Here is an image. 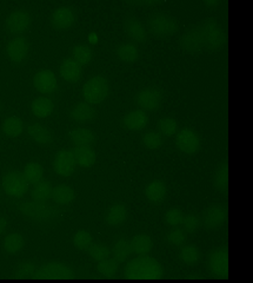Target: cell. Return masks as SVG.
Segmentation results:
<instances>
[{
	"instance_id": "obj_8",
	"label": "cell",
	"mask_w": 253,
	"mask_h": 283,
	"mask_svg": "<svg viewBox=\"0 0 253 283\" xmlns=\"http://www.w3.org/2000/svg\"><path fill=\"white\" fill-rule=\"evenodd\" d=\"M75 163H77V162H75L73 152H70V151H66V150H62L57 153V156L54 158L53 169L58 175L67 177L73 173Z\"/></svg>"
},
{
	"instance_id": "obj_37",
	"label": "cell",
	"mask_w": 253,
	"mask_h": 283,
	"mask_svg": "<svg viewBox=\"0 0 253 283\" xmlns=\"http://www.w3.org/2000/svg\"><path fill=\"white\" fill-rule=\"evenodd\" d=\"M98 271L105 277L115 276L118 271V261L113 259H105L103 261H99L98 264Z\"/></svg>"
},
{
	"instance_id": "obj_26",
	"label": "cell",
	"mask_w": 253,
	"mask_h": 283,
	"mask_svg": "<svg viewBox=\"0 0 253 283\" xmlns=\"http://www.w3.org/2000/svg\"><path fill=\"white\" fill-rule=\"evenodd\" d=\"M52 194H53V188H52L51 183L47 182V181H40V182H38L31 192L32 198H35V201L38 202L47 201Z\"/></svg>"
},
{
	"instance_id": "obj_3",
	"label": "cell",
	"mask_w": 253,
	"mask_h": 283,
	"mask_svg": "<svg viewBox=\"0 0 253 283\" xmlns=\"http://www.w3.org/2000/svg\"><path fill=\"white\" fill-rule=\"evenodd\" d=\"M2 186L4 191L12 197H21L29 189V181L25 173L20 171H11L3 177Z\"/></svg>"
},
{
	"instance_id": "obj_30",
	"label": "cell",
	"mask_w": 253,
	"mask_h": 283,
	"mask_svg": "<svg viewBox=\"0 0 253 283\" xmlns=\"http://www.w3.org/2000/svg\"><path fill=\"white\" fill-rule=\"evenodd\" d=\"M3 131L10 137H17L22 132V120L17 116L9 117L3 123Z\"/></svg>"
},
{
	"instance_id": "obj_2",
	"label": "cell",
	"mask_w": 253,
	"mask_h": 283,
	"mask_svg": "<svg viewBox=\"0 0 253 283\" xmlns=\"http://www.w3.org/2000/svg\"><path fill=\"white\" fill-rule=\"evenodd\" d=\"M149 28L154 37L166 39L176 33L178 25L175 19L163 12H156L149 17Z\"/></svg>"
},
{
	"instance_id": "obj_48",
	"label": "cell",
	"mask_w": 253,
	"mask_h": 283,
	"mask_svg": "<svg viewBox=\"0 0 253 283\" xmlns=\"http://www.w3.org/2000/svg\"><path fill=\"white\" fill-rule=\"evenodd\" d=\"M0 222H2V224H0V233H4L5 231V228H6V224H7V222H6V220L4 217H2L0 218Z\"/></svg>"
},
{
	"instance_id": "obj_10",
	"label": "cell",
	"mask_w": 253,
	"mask_h": 283,
	"mask_svg": "<svg viewBox=\"0 0 253 283\" xmlns=\"http://www.w3.org/2000/svg\"><path fill=\"white\" fill-rule=\"evenodd\" d=\"M181 47L187 52H198L205 45L204 40V33L202 28L192 29L181 37L180 40Z\"/></svg>"
},
{
	"instance_id": "obj_9",
	"label": "cell",
	"mask_w": 253,
	"mask_h": 283,
	"mask_svg": "<svg viewBox=\"0 0 253 283\" xmlns=\"http://www.w3.org/2000/svg\"><path fill=\"white\" fill-rule=\"evenodd\" d=\"M229 260H228V250L224 248L213 250L210 255L209 266L211 271L217 276L226 277L229 270Z\"/></svg>"
},
{
	"instance_id": "obj_31",
	"label": "cell",
	"mask_w": 253,
	"mask_h": 283,
	"mask_svg": "<svg viewBox=\"0 0 253 283\" xmlns=\"http://www.w3.org/2000/svg\"><path fill=\"white\" fill-rule=\"evenodd\" d=\"M214 188L221 192L228 191V163L224 162L219 165L214 173Z\"/></svg>"
},
{
	"instance_id": "obj_22",
	"label": "cell",
	"mask_w": 253,
	"mask_h": 283,
	"mask_svg": "<svg viewBox=\"0 0 253 283\" xmlns=\"http://www.w3.org/2000/svg\"><path fill=\"white\" fill-rule=\"evenodd\" d=\"M71 117L78 123H88L96 117V110L90 104L79 103L71 111Z\"/></svg>"
},
{
	"instance_id": "obj_29",
	"label": "cell",
	"mask_w": 253,
	"mask_h": 283,
	"mask_svg": "<svg viewBox=\"0 0 253 283\" xmlns=\"http://www.w3.org/2000/svg\"><path fill=\"white\" fill-rule=\"evenodd\" d=\"M70 138L77 145H91L94 142L93 132L89 129H75L70 132Z\"/></svg>"
},
{
	"instance_id": "obj_44",
	"label": "cell",
	"mask_w": 253,
	"mask_h": 283,
	"mask_svg": "<svg viewBox=\"0 0 253 283\" xmlns=\"http://www.w3.org/2000/svg\"><path fill=\"white\" fill-rule=\"evenodd\" d=\"M160 132H163L166 136H172L177 131V122L172 118H163L158 123Z\"/></svg>"
},
{
	"instance_id": "obj_28",
	"label": "cell",
	"mask_w": 253,
	"mask_h": 283,
	"mask_svg": "<svg viewBox=\"0 0 253 283\" xmlns=\"http://www.w3.org/2000/svg\"><path fill=\"white\" fill-rule=\"evenodd\" d=\"M52 198L58 204H67V203H70L74 198V191L69 186L60 184V186L53 189Z\"/></svg>"
},
{
	"instance_id": "obj_42",
	"label": "cell",
	"mask_w": 253,
	"mask_h": 283,
	"mask_svg": "<svg viewBox=\"0 0 253 283\" xmlns=\"http://www.w3.org/2000/svg\"><path fill=\"white\" fill-rule=\"evenodd\" d=\"M36 274V267L35 264L30 263V262H25L19 264L16 274H14V277L16 278H29V277H33V275Z\"/></svg>"
},
{
	"instance_id": "obj_45",
	"label": "cell",
	"mask_w": 253,
	"mask_h": 283,
	"mask_svg": "<svg viewBox=\"0 0 253 283\" xmlns=\"http://www.w3.org/2000/svg\"><path fill=\"white\" fill-rule=\"evenodd\" d=\"M183 221H184V215L178 208L168 210L167 214H166V222H167V224L170 225L172 226L179 225L180 223H183Z\"/></svg>"
},
{
	"instance_id": "obj_20",
	"label": "cell",
	"mask_w": 253,
	"mask_h": 283,
	"mask_svg": "<svg viewBox=\"0 0 253 283\" xmlns=\"http://www.w3.org/2000/svg\"><path fill=\"white\" fill-rule=\"evenodd\" d=\"M124 125H125L127 129L138 131L144 129L146 126L147 122H149V117L146 116L145 112H143L140 110L137 111H132L130 113L124 117Z\"/></svg>"
},
{
	"instance_id": "obj_25",
	"label": "cell",
	"mask_w": 253,
	"mask_h": 283,
	"mask_svg": "<svg viewBox=\"0 0 253 283\" xmlns=\"http://www.w3.org/2000/svg\"><path fill=\"white\" fill-rule=\"evenodd\" d=\"M152 240L147 235H137L134 236L131 241L132 251H134L138 255H146L149 254L152 249Z\"/></svg>"
},
{
	"instance_id": "obj_21",
	"label": "cell",
	"mask_w": 253,
	"mask_h": 283,
	"mask_svg": "<svg viewBox=\"0 0 253 283\" xmlns=\"http://www.w3.org/2000/svg\"><path fill=\"white\" fill-rule=\"evenodd\" d=\"M75 162L84 168H90L96 162V153L90 145H77L73 150Z\"/></svg>"
},
{
	"instance_id": "obj_1",
	"label": "cell",
	"mask_w": 253,
	"mask_h": 283,
	"mask_svg": "<svg viewBox=\"0 0 253 283\" xmlns=\"http://www.w3.org/2000/svg\"><path fill=\"white\" fill-rule=\"evenodd\" d=\"M163 274L159 262L152 258L140 256L127 264L125 276L132 280H156Z\"/></svg>"
},
{
	"instance_id": "obj_40",
	"label": "cell",
	"mask_w": 253,
	"mask_h": 283,
	"mask_svg": "<svg viewBox=\"0 0 253 283\" xmlns=\"http://www.w3.org/2000/svg\"><path fill=\"white\" fill-rule=\"evenodd\" d=\"M180 259L186 264H194L199 260V250L193 245H186L181 249Z\"/></svg>"
},
{
	"instance_id": "obj_35",
	"label": "cell",
	"mask_w": 253,
	"mask_h": 283,
	"mask_svg": "<svg viewBox=\"0 0 253 283\" xmlns=\"http://www.w3.org/2000/svg\"><path fill=\"white\" fill-rule=\"evenodd\" d=\"M117 54H118V57L123 60V62H126V63H133L138 59L139 57V52L137 50V47L131 44H124L122 46H119Z\"/></svg>"
},
{
	"instance_id": "obj_41",
	"label": "cell",
	"mask_w": 253,
	"mask_h": 283,
	"mask_svg": "<svg viewBox=\"0 0 253 283\" xmlns=\"http://www.w3.org/2000/svg\"><path fill=\"white\" fill-rule=\"evenodd\" d=\"M73 243L78 249H81V250H84V249L89 248L90 245L92 244V236H91L88 231L80 230V231H78L74 235Z\"/></svg>"
},
{
	"instance_id": "obj_7",
	"label": "cell",
	"mask_w": 253,
	"mask_h": 283,
	"mask_svg": "<svg viewBox=\"0 0 253 283\" xmlns=\"http://www.w3.org/2000/svg\"><path fill=\"white\" fill-rule=\"evenodd\" d=\"M204 33V40H205V45L211 50H216L224 44L225 36L220 28H218L217 24L212 20H209L204 24L202 28Z\"/></svg>"
},
{
	"instance_id": "obj_23",
	"label": "cell",
	"mask_w": 253,
	"mask_h": 283,
	"mask_svg": "<svg viewBox=\"0 0 253 283\" xmlns=\"http://www.w3.org/2000/svg\"><path fill=\"white\" fill-rule=\"evenodd\" d=\"M53 101L46 97L37 98L32 103V112L37 117H39V118H45V117L50 116L52 111H53Z\"/></svg>"
},
{
	"instance_id": "obj_6",
	"label": "cell",
	"mask_w": 253,
	"mask_h": 283,
	"mask_svg": "<svg viewBox=\"0 0 253 283\" xmlns=\"http://www.w3.org/2000/svg\"><path fill=\"white\" fill-rule=\"evenodd\" d=\"M226 216H228V211L226 208L220 204H212L209 208H206V210L203 214L204 225L207 229H218L224 224L226 221Z\"/></svg>"
},
{
	"instance_id": "obj_24",
	"label": "cell",
	"mask_w": 253,
	"mask_h": 283,
	"mask_svg": "<svg viewBox=\"0 0 253 283\" xmlns=\"http://www.w3.org/2000/svg\"><path fill=\"white\" fill-rule=\"evenodd\" d=\"M29 135L35 139L37 143L40 144H47V143L52 142V134L46 126L41 125V124L35 123L32 125L29 126Z\"/></svg>"
},
{
	"instance_id": "obj_4",
	"label": "cell",
	"mask_w": 253,
	"mask_h": 283,
	"mask_svg": "<svg viewBox=\"0 0 253 283\" xmlns=\"http://www.w3.org/2000/svg\"><path fill=\"white\" fill-rule=\"evenodd\" d=\"M108 93V83L103 77H94L86 83L82 94L85 100L90 104H98L106 98Z\"/></svg>"
},
{
	"instance_id": "obj_13",
	"label": "cell",
	"mask_w": 253,
	"mask_h": 283,
	"mask_svg": "<svg viewBox=\"0 0 253 283\" xmlns=\"http://www.w3.org/2000/svg\"><path fill=\"white\" fill-rule=\"evenodd\" d=\"M30 21H31V19H30L29 13L24 12V11H16V12L11 13L7 17L5 26L11 33L17 35V33L24 32L29 28Z\"/></svg>"
},
{
	"instance_id": "obj_27",
	"label": "cell",
	"mask_w": 253,
	"mask_h": 283,
	"mask_svg": "<svg viewBox=\"0 0 253 283\" xmlns=\"http://www.w3.org/2000/svg\"><path fill=\"white\" fill-rule=\"evenodd\" d=\"M126 216H127V210L125 205L116 204L109 209L106 216V222L109 225L117 226L126 220Z\"/></svg>"
},
{
	"instance_id": "obj_14",
	"label": "cell",
	"mask_w": 253,
	"mask_h": 283,
	"mask_svg": "<svg viewBox=\"0 0 253 283\" xmlns=\"http://www.w3.org/2000/svg\"><path fill=\"white\" fill-rule=\"evenodd\" d=\"M19 209L22 214H25L26 216L35 218L38 221H45L51 216V209L50 207H46L44 203L37 202H29L22 203L19 207Z\"/></svg>"
},
{
	"instance_id": "obj_11",
	"label": "cell",
	"mask_w": 253,
	"mask_h": 283,
	"mask_svg": "<svg viewBox=\"0 0 253 283\" xmlns=\"http://www.w3.org/2000/svg\"><path fill=\"white\" fill-rule=\"evenodd\" d=\"M137 103L139 107L146 110H156L161 103V93L159 90L149 88L143 90L137 96Z\"/></svg>"
},
{
	"instance_id": "obj_5",
	"label": "cell",
	"mask_w": 253,
	"mask_h": 283,
	"mask_svg": "<svg viewBox=\"0 0 253 283\" xmlns=\"http://www.w3.org/2000/svg\"><path fill=\"white\" fill-rule=\"evenodd\" d=\"M74 274L72 269L62 263H48L40 267L36 271L32 278L38 280H70L73 278Z\"/></svg>"
},
{
	"instance_id": "obj_33",
	"label": "cell",
	"mask_w": 253,
	"mask_h": 283,
	"mask_svg": "<svg viewBox=\"0 0 253 283\" xmlns=\"http://www.w3.org/2000/svg\"><path fill=\"white\" fill-rule=\"evenodd\" d=\"M24 245V239L20 234H10L4 240V248L9 254H16Z\"/></svg>"
},
{
	"instance_id": "obj_43",
	"label": "cell",
	"mask_w": 253,
	"mask_h": 283,
	"mask_svg": "<svg viewBox=\"0 0 253 283\" xmlns=\"http://www.w3.org/2000/svg\"><path fill=\"white\" fill-rule=\"evenodd\" d=\"M143 142H144L146 148L157 149L159 148L161 143H163V138H161V136L159 134H157V132H149V134H146L144 136Z\"/></svg>"
},
{
	"instance_id": "obj_47",
	"label": "cell",
	"mask_w": 253,
	"mask_h": 283,
	"mask_svg": "<svg viewBox=\"0 0 253 283\" xmlns=\"http://www.w3.org/2000/svg\"><path fill=\"white\" fill-rule=\"evenodd\" d=\"M167 239L172 244L181 245L185 243V241H186V236H185V234L181 231L180 229H175L168 234Z\"/></svg>"
},
{
	"instance_id": "obj_39",
	"label": "cell",
	"mask_w": 253,
	"mask_h": 283,
	"mask_svg": "<svg viewBox=\"0 0 253 283\" xmlns=\"http://www.w3.org/2000/svg\"><path fill=\"white\" fill-rule=\"evenodd\" d=\"M89 254L96 261H103V260L108 258L111 251L104 244H91L89 248Z\"/></svg>"
},
{
	"instance_id": "obj_16",
	"label": "cell",
	"mask_w": 253,
	"mask_h": 283,
	"mask_svg": "<svg viewBox=\"0 0 253 283\" xmlns=\"http://www.w3.org/2000/svg\"><path fill=\"white\" fill-rule=\"evenodd\" d=\"M52 25L57 30H66L74 22V13L69 7H60L52 14Z\"/></svg>"
},
{
	"instance_id": "obj_17",
	"label": "cell",
	"mask_w": 253,
	"mask_h": 283,
	"mask_svg": "<svg viewBox=\"0 0 253 283\" xmlns=\"http://www.w3.org/2000/svg\"><path fill=\"white\" fill-rule=\"evenodd\" d=\"M29 51V43L25 38H14L7 45V55L13 62L19 63L25 58Z\"/></svg>"
},
{
	"instance_id": "obj_15",
	"label": "cell",
	"mask_w": 253,
	"mask_h": 283,
	"mask_svg": "<svg viewBox=\"0 0 253 283\" xmlns=\"http://www.w3.org/2000/svg\"><path fill=\"white\" fill-rule=\"evenodd\" d=\"M177 145L183 152L194 153L199 149V138L192 130L185 129L178 134Z\"/></svg>"
},
{
	"instance_id": "obj_38",
	"label": "cell",
	"mask_w": 253,
	"mask_h": 283,
	"mask_svg": "<svg viewBox=\"0 0 253 283\" xmlns=\"http://www.w3.org/2000/svg\"><path fill=\"white\" fill-rule=\"evenodd\" d=\"M74 59L80 64V65H86L92 59V51L86 45H77L73 50Z\"/></svg>"
},
{
	"instance_id": "obj_36",
	"label": "cell",
	"mask_w": 253,
	"mask_h": 283,
	"mask_svg": "<svg viewBox=\"0 0 253 283\" xmlns=\"http://www.w3.org/2000/svg\"><path fill=\"white\" fill-rule=\"evenodd\" d=\"M24 173H25L26 178H27V181H29V183L37 184L38 182H40L41 177H43L44 170H43V168H41L40 164L35 163V162H31V163H29L25 167Z\"/></svg>"
},
{
	"instance_id": "obj_46",
	"label": "cell",
	"mask_w": 253,
	"mask_h": 283,
	"mask_svg": "<svg viewBox=\"0 0 253 283\" xmlns=\"http://www.w3.org/2000/svg\"><path fill=\"white\" fill-rule=\"evenodd\" d=\"M183 223H184V228L187 233H194L199 226V220L195 215L190 214L184 217Z\"/></svg>"
},
{
	"instance_id": "obj_12",
	"label": "cell",
	"mask_w": 253,
	"mask_h": 283,
	"mask_svg": "<svg viewBox=\"0 0 253 283\" xmlns=\"http://www.w3.org/2000/svg\"><path fill=\"white\" fill-rule=\"evenodd\" d=\"M33 84L41 93H51L57 88V79L54 73L50 70L39 71L33 78Z\"/></svg>"
},
{
	"instance_id": "obj_19",
	"label": "cell",
	"mask_w": 253,
	"mask_h": 283,
	"mask_svg": "<svg viewBox=\"0 0 253 283\" xmlns=\"http://www.w3.org/2000/svg\"><path fill=\"white\" fill-rule=\"evenodd\" d=\"M124 30L131 38H133L137 41H143L146 40L147 38V32L144 29V26L137 18L134 17H127L124 21Z\"/></svg>"
},
{
	"instance_id": "obj_34",
	"label": "cell",
	"mask_w": 253,
	"mask_h": 283,
	"mask_svg": "<svg viewBox=\"0 0 253 283\" xmlns=\"http://www.w3.org/2000/svg\"><path fill=\"white\" fill-rule=\"evenodd\" d=\"M132 247L131 243H128L126 240H119L118 242L113 247V258H115L118 262H124L128 258V255L131 254Z\"/></svg>"
},
{
	"instance_id": "obj_32",
	"label": "cell",
	"mask_w": 253,
	"mask_h": 283,
	"mask_svg": "<svg viewBox=\"0 0 253 283\" xmlns=\"http://www.w3.org/2000/svg\"><path fill=\"white\" fill-rule=\"evenodd\" d=\"M166 195V187L160 181L152 182L149 187L146 188V196L150 201L159 202L165 197Z\"/></svg>"
},
{
	"instance_id": "obj_18",
	"label": "cell",
	"mask_w": 253,
	"mask_h": 283,
	"mask_svg": "<svg viewBox=\"0 0 253 283\" xmlns=\"http://www.w3.org/2000/svg\"><path fill=\"white\" fill-rule=\"evenodd\" d=\"M60 74L70 83L78 82L81 77V65L75 59H66L60 66Z\"/></svg>"
}]
</instances>
